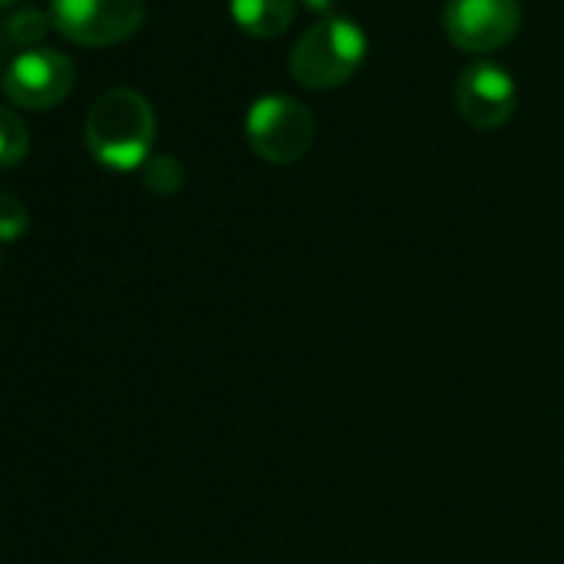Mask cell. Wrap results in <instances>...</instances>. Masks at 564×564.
<instances>
[{
    "label": "cell",
    "instance_id": "obj_13",
    "mask_svg": "<svg viewBox=\"0 0 564 564\" xmlns=\"http://www.w3.org/2000/svg\"><path fill=\"white\" fill-rule=\"evenodd\" d=\"M0 4H11V0H0Z\"/></svg>",
    "mask_w": 564,
    "mask_h": 564
},
{
    "label": "cell",
    "instance_id": "obj_5",
    "mask_svg": "<svg viewBox=\"0 0 564 564\" xmlns=\"http://www.w3.org/2000/svg\"><path fill=\"white\" fill-rule=\"evenodd\" d=\"M74 61L54 47H28L11 57L4 70V90L14 104L44 110L61 104L74 87Z\"/></svg>",
    "mask_w": 564,
    "mask_h": 564
},
{
    "label": "cell",
    "instance_id": "obj_2",
    "mask_svg": "<svg viewBox=\"0 0 564 564\" xmlns=\"http://www.w3.org/2000/svg\"><path fill=\"white\" fill-rule=\"evenodd\" d=\"M366 31L343 14L316 21L293 47L290 70L303 87L329 90L346 84L366 61Z\"/></svg>",
    "mask_w": 564,
    "mask_h": 564
},
{
    "label": "cell",
    "instance_id": "obj_14",
    "mask_svg": "<svg viewBox=\"0 0 564 564\" xmlns=\"http://www.w3.org/2000/svg\"><path fill=\"white\" fill-rule=\"evenodd\" d=\"M0 199H4V193H0Z\"/></svg>",
    "mask_w": 564,
    "mask_h": 564
},
{
    "label": "cell",
    "instance_id": "obj_4",
    "mask_svg": "<svg viewBox=\"0 0 564 564\" xmlns=\"http://www.w3.org/2000/svg\"><path fill=\"white\" fill-rule=\"evenodd\" d=\"M54 28L87 47H110L143 24V0H51Z\"/></svg>",
    "mask_w": 564,
    "mask_h": 564
},
{
    "label": "cell",
    "instance_id": "obj_8",
    "mask_svg": "<svg viewBox=\"0 0 564 564\" xmlns=\"http://www.w3.org/2000/svg\"><path fill=\"white\" fill-rule=\"evenodd\" d=\"M232 21L252 37H279L293 24L296 0H229Z\"/></svg>",
    "mask_w": 564,
    "mask_h": 564
},
{
    "label": "cell",
    "instance_id": "obj_15",
    "mask_svg": "<svg viewBox=\"0 0 564 564\" xmlns=\"http://www.w3.org/2000/svg\"><path fill=\"white\" fill-rule=\"evenodd\" d=\"M0 265H4V262H0Z\"/></svg>",
    "mask_w": 564,
    "mask_h": 564
},
{
    "label": "cell",
    "instance_id": "obj_7",
    "mask_svg": "<svg viewBox=\"0 0 564 564\" xmlns=\"http://www.w3.org/2000/svg\"><path fill=\"white\" fill-rule=\"evenodd\" d=\"M455 107L465 123L478 130H498L514 113V80L501 64L471 61L455 80Z\"/></svg>",
    "mask_w": 564,
    "mask_h": 564
},
{
    "label": "cell",
    "instance_id": "obj_11",
    "mask_svg": "<svg viewBox=\"0 0 564 564\" xmlns=\"http://www.w3.org/2000/svg\"><path fill=\"white\" fill-rule=\"evenodd\" d=\"M183 166H180V160L176 156H170V153H156V156H150L147 163H143V183H147V189H153V193H160V196H170V193H176L180 186H183Z\"/></svg>",
    "mask_w": 564,
    "mask_h": 564
},
{
    "label": "cell",
    "instance_id": "obj_10",
    "mask_svg": "<svg viewBox=\"0 0 564 564\" xmlns=\"http://www.w3.org/2000/svg\"><path fill=\"white\" fill-rule=\"evenodd\" d=\"M28 147H31L28 123L11 107H0V170L18 166L28 156Z\"/></svg>",
    "mask_w": 564,
    "mask_h": 564
},
{
    "label": "cell",
    "instance_id": "obj_12",
    "mask_svg": "<svg viewBox=\"0 0 564 564\" xmlns=\"http://www.w3.org/2000/svg\"><path fill=\"white\" fill-rule=\"evenodd\" d=\"M303 4L313 11V14H323V18H333V11L343 4V0H303Z\"/></svg>",
    "mask_w": 564,
    "mask_h": 564
},
{
    "label": "cell",
    "instance_id": "obj_6",
    "mask_svg": "<svg viewBox=\"0 0 564 564\" xmlns=\"http://www.w3.org/2000/svg\"><path fill=\"white\" fill-rule=\"evenodd\" d=\"M521 24L518 0H448L445 34L455 47L485 54L505 47Z\"/></svg>",
    "mask_w": 564,
    "mask_h": 564
},
{
    "label": "cell",
    "instance_id": "obj_3",
    "mask_svg": "<svg viewBox=\"0 0 564 564\" xmlns=\"http://www.w3.org/2000/svg\"><path fill=\"white\" fill-rule=\"evenodd\" d=\"M246 140L269 163H296L313 150L316 123L296 97L265 94L246 113Z\"/></svg>",
    "mask_w": 564,
    "mask_h": 564
},
{
    "label": "cell",
    "instance_id": "obj_9",
    "mask_svg": "<svg viewBox=\"0 0 564 564\" xmlns=\"http://www.w3.org/2000/svg\"><path fill=\"white\" fill-rule=\"evenodd\" d=\"M51 11H41V8H18L4 18V37L11 44H21L24 51L28 47H37L44 41V34L51 31Z\"/></svg>",
    "mask_w": 564,
    "mask_h": 564
},
{
    "label": "cell",
    "instance_id": "obj_1",
    "mask_svg": "<svg viewBox=\"0 0 564 564\" xmlns=\"http://www.w3.org/2000/svg\"><path fill=\"white\" fill-rule=\"evenodd\" d=\"M84 137L97 163L110 170H137L150 160L156 113L140 90L110 87L90 104Z\"/></svg>",
    "mask_w": 564,
    "mask_h": 564
}]
</instances>
